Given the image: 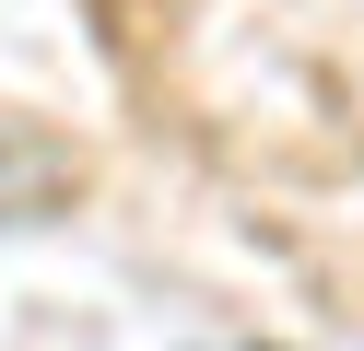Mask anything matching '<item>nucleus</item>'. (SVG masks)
<instances>
[{"instance_id":"nucleus-1","label":"nucleus","mask_w":364,"mask_h":351,"mask_svg":"<svg viewBox=\"0 0 364 351\" xmlns=\"http://www.w3.org/2000/svg\"><path fill=\"white\" fill-rule=\"evenodd\" d=\"M59 199V152L48 140H0V223L12 211H48Z\"/></svg>"}]
</instances>
